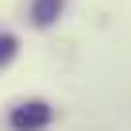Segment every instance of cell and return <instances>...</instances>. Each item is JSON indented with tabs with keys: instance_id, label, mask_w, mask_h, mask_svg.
Wrapping results in <instances>:
<instances>
[{
	"instance_id": "6da1fadb",
	"label": "cell",
	"mask_w": 131,
	"mask_h": 131,
	"mask_svg": "<svg viewBox=\"0 0 131 131\" xmlns=\"http://www.w3.org/2000/svg\"><path fill=\"white\" fill-rule=\"evenodd\" d=\"M50 123V104L42 100H27L19 108H12V127L16 131H42Z\"/></svg>"
},
{
	"instance_id": "7a4b0ae2",
	"label": "cell",
	"mask_w": 131,
	"mask_h": 131,
	"mask_svg": "<svg viewBox=\"0 0 131 131\" xmlns=\"http://www.w3.org/2000/svg\"><path fill=\"white\" fill-rule=\"evenodd\" d=\"M66 8V0H31V23L35 27H50Z\"/></svg>"
},
{
	"instance_id": "3957f363",
	"label": "cell",
	"mask_w": 131,
	"mask_h": 131,
	"mask_svg": "<svg viewBox=\"0 0 131 131\" xmlns=\"http://www.w3.org/2000/svg\"><path fill=\"white\" fill-rule=\"evenodd\" d=\"M16 58V35H0V70Z\"/></svg>"
}]
</instances>
